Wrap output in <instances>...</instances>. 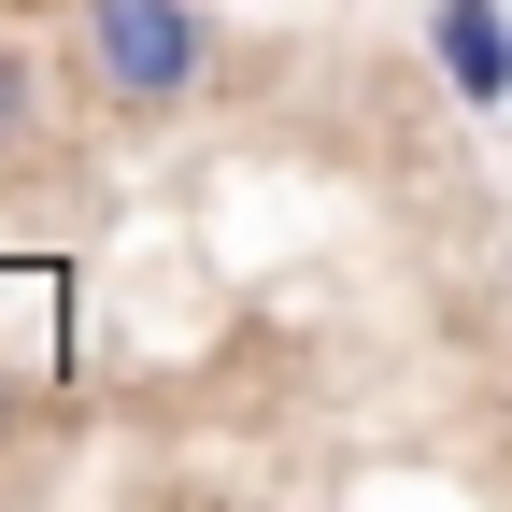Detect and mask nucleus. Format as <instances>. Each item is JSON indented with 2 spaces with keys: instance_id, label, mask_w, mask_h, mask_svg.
<instances>
[{
  "instance_id": "1",
  "label": "nucleus",
  "mask_w": 512,
  "mask_h": 512,
  "mask_svg": "<svg viewBox=\"0 0 512 512\" xmlns=\"http://www.w3.org/2000/svg\"><path fill=\"white\" fill-rule=\"evenodd\" d=\"M86 72L114 114H185L214 72V15L200 0H86Z\"/></svg>"
},
{
  "instance_id": "2",
  "label": "nucleus",
  "mask_w": 512,
  "mask_h": 512,
  "mask_svg": "<svg viewBox=\"0 0 512 512\" xmlns=\"http://www.w3.org/2000/svg\"><path fill=\"white\" fill-rule=\"evenodd\" d=\"M427 57H441V86H456L470 114L512 100V15L498 0H427Z\"/></svg>"
},
{
  "instance_id": "3",
  "label": "nucleus",
  "mask_w": 512,
  "mask_h": 512,
  "mask_svg": "<svg viewBox=\"0 0 512 512\" xmlns=\"http://www.w3.org/2000/svg\"><path fill=\"white\" fill-rule=\"evenodd\" d=\"M29 143H43V57L0 43V157H29Z\"/></svg>"
},
{
  "instance_id": "4",
  "label": "nucleus",
  "mask_w": 512,
  "mask_h": 512,
  "mask_svg": "<svg viewBox=\"0 0 512 512\" xmlns=\"http://www.w3.org/2000/svg\"><path fill=\"white\" fill-rule=\"evenodd\" d=\"M0 427H15V384H0Z\"/></svg>"
}]
</instances>
